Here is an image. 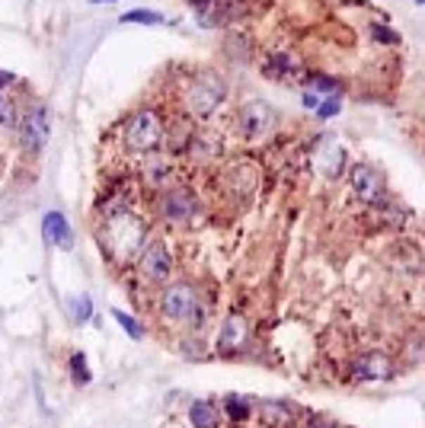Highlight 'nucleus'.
I'll use <instances>...</instances> for the list:
<instances>
[{
	"mask_svg": "<svg viewBox=\"0 0 425 428\" xmlns=\"http://www.w3.org/2000/svg\"><path fill=\"white\" fill-rule=\"evenodd\" d=\"M224 96H227V87H224L221 77L198 74L196 80L189 83V90H186V109L192 112L196 118H208L211 112L224 103Z\"/></svg>",
	"mask_w": 425,
	"mask_h": 428,
	"instance_id": "f257e3e1",
	"label": "nucleus"
},
{
	"mask_svg": "<svg viewBox=\"0 0 425 428\" xmlns=\"http://www.w3.org/2000/svg\"><path fill=\"white\" fill-rule=\"evenodd\" d=\"M163 141V122L153 109H141L125 125V144L138 153H151Z\"/></svg>",
	"mask_w": 425,
	"mask_h": 428,
	"instance_id": "f03ea898",
	"label": "nucleus"
},
{
	"mask_svg": "<svg viewBox=\"0 0 425 428\" xmlns=\"http://www.w3.org/2000/svg\"><path fill=\"white\" fill-rule=\"evenodd\" d=\"M279 115H275V106L262 103V99H250V103L240 106L237 112V128L246 141H262L275 132Z\"/></svg>",
	"mask_w": 425,
	"mask_h": 428,
	"instance_id": "7ed1b4c3",
	"label": "nucleus"
},
{
	"mask_svg": "<svg viewBox=\"0 0 425 428\" xmlns=\"http://www.w3.org/2000/svg\"><path fill=\"white\" fill-rule=\"evenodd\" d=\"M157 211H160V218L170 224H186L198 214V199L192 195V189H186V186L163 189L160 199H157Z\"/></svg>",
	"mask_w": 425,
	"mask_h": 428,
	"instance_id": "20e7f679",
	"label": "nucleus"
},
{
	"mask_svg": "<svg viewBox=\"0 0 425 428\" xmlns=\"http://www.w3.org/2000/svg\"><path fill=\"white\" fill-rule=\"evenodd\" d=\"M160 313L173 323H182V320H196L198 317V297L189 284H170L160 294Z\"/></svg>",
	"mask_w": 425,
	"mask_h": 428,
	"instance_id": "39448f33",
	"label": "nucleus"
},
{
	"mask_svg": "<svg viewBox=\"0 0 425 428\" xmlns=\"http://www.w3.org/2000/svg\"><path fill=\"white\" fill-rule=\"evenodd\" d=\"M45 141H49V109L32 106L20 118V147L26 153H42Z\"/></svg>",
	"mask_w": 425,
	"mask_h": 428,
	"instance_id": "423d86ee",
	"label": "nucleus"
},
{
	"mask_svg": "<svg viewBox=\"0 0 425 428\" xmlns=\"http://www.w3.org/2000/svg\"><path fill=\"white\" fill-rule=\"evenodd\" d=\"M246 13V4L243 0H208L196 10V20L198 26H208V29H221L227 23L240 20Z\"/></svg>",
	"mask_w": 425,
	"mask_h": 428,
	"instance_id": "0eeeda50",
	"label": "nucleus"
},
{
	"mask_svg": "<svg viewBox=\"0 0 425 428\" xmlns=\"http://www.w3.org/2000/svg\"><path fill=\"white\" fill-rule=\"evenodd\" d=\"M138 269H141V275L151 278V282H163V278H170V272H173V256H170L167 243H160V240L147 243V246L141 249Z\"/></svg>",
	"mask_w": 425,
	"mask_h": 428,
	"instance_id": "6e6552de",
	"label": "nucleus"
},
{
	"mask_svg": "<svg viewBox=\"0 0 425 428\" xmlns=\"http://www.w3.org/2000/svg\"><path fill=\"white\" fill-rule=\"evenodd\" d=\"M349 182H352V192H355L362 201H368V205H377V201L383 199V176L377 173L371 163H355V166H352Z\"/></svg>",
	"mask_w": 425,
	"mask_h": 428,
	"instance_id": "1a4fd4ad",
	"label": "nucleus"
},
{
	"mask_svg": "<svg viewBox=\"0 0 425 428\" xmlns=\"http://www.w3.org/2000/svg\"><path fill=\"white\" fill-rule=\"evenodd\" d=\"M393 374V365L387 355L374 352V355H362V358L352 365V377L358 380H387Z\"/></svg>",
	"mask_w": 425,
	"mask_h": 428,
	"instance_id": "9d476101",
	"label": "nucleus"
},
{
	"mask_svg": "<svg viewBox=\"0 0 425 428\" xmlns=\"http://www.w3.org/2000/svg\"><path fill=\"white\" fill-rule=\"evenodd\" d=\"M42 234L45 240L51 243L55 249H70L74 246V234H70V224L61 211H49L42 218Z\"/></svg>",
	"mask_w": 425,
	"mask_h": 428,
	"instance_id": "9b49d317",
	"label": "nucleus"
},
{
	"mask_svg": "<svg viewBox=\"0 0 425 428\" xmlns=\"http://www.w3.org/2000/svg\"><path fill=\"white\" fill-rule=\"evenodd\" d=\"M246 342V320L240 313H230L221 323V332H217V348L221 352H237Z\"/></svg>",
	"mask_w": 425,
	"mask_h": 428,
	"instance_id": "f8f14e48",
	"label": "nucleus"
},
{
	"mask_svg": "<svg viewBox=\"0 0 425 428\" xmlns=\"http://www.w3.org/2000/svg\"><path fill=\"white\" fill-rule=\"evenodd\" d=\"M317 166H320V173H326L329 180H336V176L345 170V151H342L336 141H329V134H323V147H320V153H317Z\"/></svg>",
	"mask_w": 425,
	"mask_h": 428,
	"instance_id": "ddd939ff",
	"label": "nucleus"
},
{
	"mask_svg": "<svg viewBox=\"0 0 425 428\" xmlns=\"http://www.w3.org/2000/svg\"><path fill=\"white\" fill-rule=\"evenodd\" d=\"M259 419L269 428H288L294 422V409L288 403H262L259 406Z\"/></svg>",
	"mask_w": 425,
	"mask_h": 428,
	"instance_id": "4468645a",
	"label": "nucleus"
},
{
	"mask_svg": "<svg viewBox=\"0 0 425 428\" xmlns=\"http://www.w3.org/2000/svg\"><path fill=\"white\" fill-rule=\"evenodd\" d=\"M189 422H192V428H217V409L211 403H192Z\"/></svg>",
	"mask_w": 425,
	"mask_h": 428,
	"instance_id": "2eb2a0df",
	"label": "nucleus"
},
{
	"mask_svg": "<svg viewBox=\"0 0 425 428\" xmlns=\"http://www.w3.org/2000/svg\"><path fill=\"white\" fill-rule=\"evenodd\" d=\"M170 173H173V166H170V160H163V157H151L144 163V176H147L151 186H163V182L170 180Z\"/></svg>",
	"mask_w": 425,
	"mask_h": 428,
	"instance_id": "dca6fc26",
	"label": "nucleus"
},
{
	"mask_svg": "<svg viewBox=\"0 0 425 428\" xmlns=\"http://www.w3.org/2000/svg\"><path fill=\"white\" fill-rule=\"evenodd\" d=\"M307 87H310L314 93H320V96H339V83H336L333 77L310 74V77H307Z\"/></svg>",
	"mask_w": 425,
	"mask_h": 428,
	"instance_id": "f3484780",
	"label": "nucleus"
},
{
	"mask_svg": "<svg viewBox=\"0 0 425 428\" xmlns=\"http://www.w3.org/2000/svg\"><path fill=\"white\" fill-rule=\"evenodd\" d=\"M122 23H141V26H160L163 16L157 13V10H128V13L122 16Z\"/></svg>",
	"mask_w": 425,
	"mask_h": 428,
	"instance_id": "a211bd4d",
	"label": "nucleus"
},
{
	"mask_svg": "<svg viewBox=\"0 0 425 428\" xmlns=\"http://www.w3.org/2000/svg\"><path fill=\"white\" fill-rule=\"evenodd\" d=\"M224 409H227V415L234 422H246V419H250V403H246L243 396H227V400H224Z\"/></svg>",
	"mask_w": 425,
	"mask_h": 428,
	"instance_id": "6ab92c4d",
	"label": "nucleus"
},
{
	"mask_svg": "<svg viewBox=\"0 0 425 428\" xmlns=\"http://www.w3.org/2000/svg\"><path fill=\"white\" fill-rule=\"evenodd\" d=\"M291 70H294V61L285 58V55L269 58V64H265V74L269 77H285V74H291Z\"/></svg>",
	"mask_w": 425,
	"mask_h": 428,
	"instance_id": "aec40b11",
	"label": "nucleus"
},
{
	"mask_svg": "<svg viewBox=\"0 0 425 428\" xmlns=\"http://www.w3.org/2000/svg\"><path fill=\"white\" fill-rule=\"evenodd\" d=\"M371 35H374V42H381V45H400V35L393 32V29L381 26V23H371Z\"/></svg>",
	"mask_w": 425,
	"mask_h": 428,
	"instance_id": "412c9836",
	"label": "nucleus"
},
{
	"mask_svg": "<svg viewBox=\"0 0 425 428\" xmlns=\"http://www.w3.org/2000/svg\"><path fill=\"white\" fill-rule=\"evenodd\" d=\"M112 317H115V323H119V326H122V329H125V332H128V336H134V339H138V336H141V326H138V323H134V320H132V317H128V313H125V310H112Z\"/></svg>",
	"mask_w": 425,
	"mask_h": 428,
	"instance_id": "4be33fe9",
	"label": "nucleus"
},
{
	"mask_svg": "<svg viewBox=\"0 0 425 428\" xmlns=\"http://www.w3.org/2000/svg\"><path fill=\"white\" fill-rule=\"evenodd\" d=\"M0 125H7V128H13V125H16L13 106H10V99H7V96H0Z\"/></svg>",
	"mask_w": 425,
	"mask_h": 428,
	"instance_id": "5701e85b",
	"label": "nucleus"
},
{
	"mask_svg": "<svg viewBox=\"0 0 425 428\" xmlns=\"http://www.w3.org/2000/svg\"><path fill=\"white\" fill-rule=\"evenodd\" d=\"M70 367H74V377H77V384H87V377H90V374L84 371V367H87L84 355H74V358H70Z\"/></svg>",
	"mask_w": 425,
	"mask_h": 428,
	"instance_id": "b1692460",
	"label": "nucleus"
},
{
	"mask_svg": "<svg viewBox=\"0 0 425 428\" xmlns=\"http://www.w3.org/2000/svg\"><path fill=\"white\" fill-rule=\"evenodd\" d=\"M339 112V99H326V103H317V115L320 118H333Z\"/></svg>",
	"mask_w": 425,
	"mask_h": 428,
	"instance_id": "393cba45",
	"label": "nucleus"
},
{
	"mask_svg": "<svg viewBox=\"0 0 425 428\" xmlns=\"http://www.w3.org/2000/svg\"><path fill=\"white\" fill-rule=\"evenodd\" d=\"M304 428H339V425H333V422L323 419V415H314V419H307Z\"/></svg>",
	"mask_w": 425,
	"mask_h": 428,
	"instance_id": "a878e982",
	"label": "nucleus"
},
{
	"mask_svg": "<svg viewBox=\"0 0 425 428\" xmlns=\"http://www.w3.org/2000/svg\"><path fill=\"white\" fill-rule=\"evenodd\" d=\"M0 83H13V74H0ZM4 90V87H0Z\"/></svg>",
	"mask_w": 425,
	"mask_h": 428,
	"instance_id": "bb28decb",
	"label": "nucleus"
},
{
	"mask_svg": "<svg viewBox=\"0 0 425 428\" xmlns=\"http://www.w3.org/2000/svg\"><path fill=\"white\" fill-rule=\"evenodd\" d=\"M90 4H112V0H90Z\"/></svg>",
	"mask_w": 425,
	"mask_h": 428,
	"instance_id": "cd10ccee",
	"label": "nucleus"
},
{
	"mask_svg": "<svg viewBox=\"0 0 425 428\" xmlns=\"http://www.w3.org/2000/svg\"><path fill=\"white\" fill-rule=\"evenodd\" d=\"M412 4H422V0H412Z\"/></svg>",
	"mask_w": 425,
	"mask_h": 428,
	"instance_id": "c85d7f7f",
	"label": "nucleus"
}]
</instances>
